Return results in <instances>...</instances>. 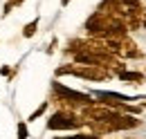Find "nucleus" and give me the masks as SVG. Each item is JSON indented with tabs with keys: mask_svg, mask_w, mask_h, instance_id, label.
<instances>
[{
	"mask_svg": "<svg viewBox=\"0 0 146 139\" xmlns=\"http://www.w3.org/2000/svg\"><path fill=\"white\" fill-rule=\"evenodd\" d=\"M38 23H40L38 18H34L32 23H27V25L23 27V36H25V38H32V36H34V34L38 32Z\"/></svg>",
	"mask_w": 146,
	"mask_h": 139,
	"instance_id": "obj_7",
	"label": "nucleus"
},
{
	"mask_svg": "<svg viewBox=\"0 0 146 139\" xmlns=\"http://www.w3.org/2000/svg\"><path fill=\"white\" fill-rule=\"evenodd\" d=\"M23 2H25V0H7V5H5V16H7L9 11H14V7H18Z\"/></svg>",
	"mask_w": 146,
	"mask_h": 139,
	"instance_id": "obj_10",
	"label": "nucleus"
},
{
	"mask_svg": "<svg viewBox=\"0 0 146 139\" xmlns=\"http://www.w3.org/2000/svg\"><path fill=\"white\" fill-rule=\"evenodd\" d=\"M29 137V128H27V121H18V139H27Z\"/></svg>",
	"mask_w": 146,
	"mask_h": 139,
	"instance_id": "obj_9",
	"label": "nucleus"
},
{
	"mask_svg": "<svg viewBox=\"0 0 146 139\" xmlns=\"http://www.w3.org/2000/svg\"><path fill=\"white\" fill-rule=\"evenodd\" d=\"M117 76H119L121 81L133 83V85H142V83H144V74H142V72H128V70H121Z\"/></svg>",
	"mask_w": 146,
	"mask_h": 139,
	"instance_id": "obj_6",
	"label": "nucleus"
},
{
	"mask_svg": "<svg viewBox=\"0 0 146 139\" xmlns=\"http://www.w3.org/2000/svg\"><path fill=\"white\" fill-rule=\"evenodd\" d=\"M83 126H86L83 117L76 115L74 110H65V108H58L47 119V130H76Z\"/></svg>",
	"mask_w": 146,
	"mask_h": 139,
	"instance_id": "obj_4",
	"label": "nucleus"
},
{
	"mask_svg": "<svg viewBox=\"0 0 146 139\" xmlns=\"http://www.w3.org/2000/svg\"><path fill=\"white\" fill-rule=\"evenodd\" d=\"M86 32L92 38H104V40H117V38L128 34L126 25L119 18L110 16V14H104L99 9L86 20Z\"/></svg>",
	"mask_w": 146,
	"mask_h": 139,
	"instance_id": "obj_1",
	"label": "nucleus"
},
{
	"mask_svg": "<svg viewBox=\"0 0 146 139\" xmlns=\"http://www.w3.org/2000/svg\"><path fill=\"white\" fill-rule=\"evenodd\" d=\"M54 101H58L61 108L65 110H81L83 105L92 103L90 94H83V92H76V90H70V87L61 85L58 81H54Z\"/></svg>",
	"mask_w": 146,
	"mask_h": 139,
	"instance_id": "obj_3",
	"label": "nucleus"
},
{
	"mask_svg": "<svg viewBox=\"0 0 146 139\" xmlns=\"http://www.w3.org/2000/svg\"><path fill=\"white\" fill-rule=\"evenodd\" d=\"M124 139H133V137H124Z\"/></svg>",
	"mask_w": 146,
	"mask_h": 139,
	"instance_id": "obj_14",
	"label": "nucleus"
},
{
	"mask_svg": "<svg viewBox=\"0 0 146 139\" xmlns=\"http://www.w3.org/2000/svg\"><path fill=\"white\" fill-rule=\"evenodd\" d=\"M61 5H63V7H65V5H70V0H61Z\"/></svg>",
	"mask_w": 146,
	"mask_h": 139,
	"instance_id": "obj_13",
	"label": "nucleus"
},
{
	"mask_svg": "<svg viewBox=\"0 0 146 139\" xmlns=\"http://www.w3.org/2000/svg\"><path fill=\"white\" fill-rule=\"evenodd\" d=\"M0 74H2V76H11V74H14V70L7 68V65H2V68H0Z\"/></svg>",
	"mask_w": 146,
	"mask_h": 139,
	"instance_id": "obj_11",
	"label": "nucleus"
},
{
	"mask_svg": "<svg viewBox=\"0 0 146 139\" xmlns=\"http://www.w3.org/2000/svg\"><path fill=\"white\" fill-rule=\"evenodd\" d=\"M112 52L117 54L119 58H142L144 52L137 47V43L130 38V36H121L117 40H112Z\"/></svg>",
	"mask_w": 146,
	"mask_h": 139,
	"instance_id": "obj_5",
	"label": "nucleus"
},
{
	"mask_svg": "<svg viewBox=\"0 0 146 139\" xmlns=\"http://www.w3.org/2000/svg\"><path fill=\"white\" fill-rule=\"evenodd\" d=\"M124 5H128V7H135V5H142V0H121Z\"/></svg>",
	"mask_w": 146,
	"mask_h": 139,
	"instance_id": "obj_12",
	"label": "nucleus"
},
{
	"mask_svg": "<svg viewBox=\"0 0 146 139\" xmlns=\"http://www.w3.org/2000/svg\"><path fill=\"white\" fill-rule=\"evenodd\" d=\"M61 74H72L79 79H88V81H106L112 76V72L104 65H88V63H72V65H63L56 70V76Z\"/></svg>",
	"mask_w": 146,
	"mask_h": 139,
	"instance_id": "obj_2",
	"label": "nucleus"
},
{
	"mask_svg": "<svg viewBox=\"0 0 146 139\" xmlns=\"http://www.w3.org/2000/svg\"><path fill=\"white\" fill-rule=\"evenodd\" d=\"M45 110H47V101H43V103H40L36 110H34V112L27 117V123H32V121H36L38 117H43V115H45Z\"/></svg>",
	"mask_w": 146,
	"mask_h": 139,
	"instance_id": "obj_8",
	"label": "nucleus"
}]
</instances>
